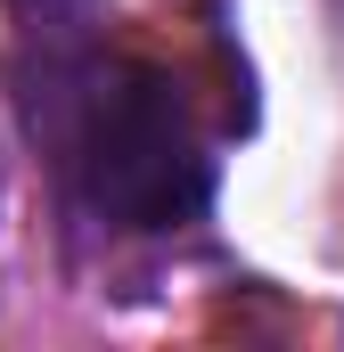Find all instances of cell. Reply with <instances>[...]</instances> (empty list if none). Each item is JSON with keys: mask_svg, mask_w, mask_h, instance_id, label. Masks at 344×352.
I'll use <instances>...</instances> for the list:
<instances>
[{"mask_svg": "<svg viewBox=\"0 0 344 352\" xmlns=\"http://www.w3.org/2000/svg\"><path fill=\"white\" fill-rule=\"evenodd\" d=\"M33 131L58 156L74 205L107 230H180L213 205V156L156 66L98 58L83 41L41 58Z\"/></svg>", "mask_w": 344, "mask_h": 352, "instance_id": "cell-1", "label": "cell"}]
</instances>
